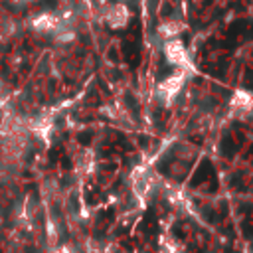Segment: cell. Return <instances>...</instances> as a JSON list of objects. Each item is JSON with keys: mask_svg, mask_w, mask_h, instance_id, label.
<instances>
[{"mask_svg": "<svg viewBox=\"0 0 253 253\" xmlns=\"http://www.w3.org/2000/svg\"><path fill=\"white\" fill-rule=\"evenodd\" d=\"M166 57H168V61L170 63H174V65H184L186 61H188V55H186V47L178 42V40H170L168 43H166Z\"/></svg>", "mask_w": 253, "mask_h": 253, "instance_id": "obj_3", "label": "cell"}, {"mask_svg": "<svg viewBox=\"0 0 253 253\" xmlns=\"http://www.w3.org/2000/svg\"><path fill=\"white\" fill-rule=\"evenodd\" d=\"M184 85V73H176V75H170L166 81H162L156 89V97L162 101V103H170L176 93L180 91V87Z\"/></svg>", "mask_w": 253, "mask_h": 253, "instance_id": "obj_2", "label": "cell"}, {"mask_svg": "<svg viewBox=\"0 0 253 253\" xmlns=\"http://www.w3.org/2000/svg\"><path fill=\"white\" fill-rule=\"evenodd\" d=\"M182 30V26L178 24V22H166V24H162V28H160V32L166 36V38H174V36H178V32Z\"/></svg>", "mask_w": 253, "mask_h": 253, "instance_id": "obj_5", "label": "cell"}, {"mask_svg": "<svg viewBox=\"0 0 253 253\" xmlns=\"http://www.w3.org/2000/svg\"><path fill=\"white\" fill-rule=\"evenodd\" d=\"M126 20H128V12H126L125 6H111V10L107 12V22L111 26H115V28L125 26Z\"/></svg>", "mask_w": 253, "mask_h": 253, "instance_id": "obj_4", "label": "cell"}, {"mask_svg": "<svg viewBox=\"0 0 253 253\" xmlns=\"http://www.w3.org/2000/svg\"><path fill=\"white\" fill-rule=\"evenodd\" d=\"M233 105H235V107L249 109V107L253 105V97H251V95H247L245 91H239V93L235 95V99H233Z\"/></svg>", "mask_w": 253, "mask_h": 253, "instance_id": "obj_6", "label": "cell"}, {"mask_svg": "<svg viewBox=\"0 0 253 253\" xmlns=\"http://www.w3.org/2000/svg\"><path fill=\"white\" fill-rule=\"evenodd\" d=\"M30 26L36 32H42V34H57L61 28H65L63 20L53 12H40V14L32 16Z\"/></svg>", "mask_w": 253, "mask_h": 253, "instance_id": "obj_1", "label": "cell"}, {"mask_svg": "<svg viewBox=\"0 0 253 253\" xmlns=\"http://www.w3.org/2000/svg\"><path fill=\"white\" fill-rule=\"evenodd\" d=\"M14 2H30V0H14Z\"/></svg>", "mask_w": 253, "mask_h": 253, "instance_id": "obj_7", "label": "cell"}]
</instances>
